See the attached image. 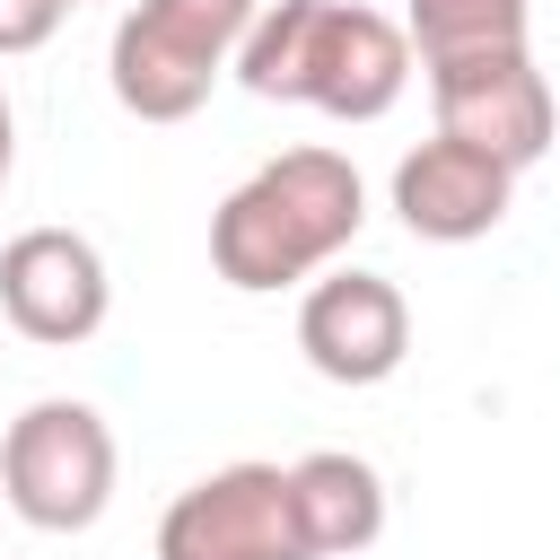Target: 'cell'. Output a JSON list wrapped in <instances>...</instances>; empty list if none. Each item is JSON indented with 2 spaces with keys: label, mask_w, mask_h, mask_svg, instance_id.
Wrapping results in <instances>:
<instances>
[{
  "label": "cell",
  "mask_w": 560,
  "mask_h": 560,
  "mask_svg": "<svg viewBox=\"0 0 560 560\" xmlns=\"http://www.w3.org/2000/svg\"><path fill=\"white\" fill-rule=\"evenodd\" d=\"M359 228H368L359 166L341 149H280L210 210V271L245 298H271L332 271V254H350Z\"/></svg>",
  "instance_id": "cell-1"
},
{
  "label": "cell",
  "mask_w": 560,
  "mask_h": 560,
  "mask_svg": "<svg viewBox=\"0 0 560 560\" xmlns=\"http://www.w3.org/2000/svg\"><path fill=\"white\" fill-rule=\"evenodd\" d=\"M228 70L262 105H315L332 122H376L411 88V35L359 0H280V9H254Z\"/></svg>",
  "instance_id": "cell-2"
},
{
  "label": "cell",
  "mask_w": 560,
  "mask_h": 560,
  "mask_svg": "<svg viewBox=\"0 0 560 560\" xmlns=\"http://www.w3.org/2000/svg\"><path fill=\"white\" fill-rule=\"evenodd\" d=\"M262 0H131L114 44H105V79L114 105L140 122H184L210 105V88L228 79L245 26Z\"/></svg>",
  "instance_id": "cell-3"
},
{
  "label": "cell",
  "mask_w": 560,
  "mask_h": 560,
  "mask_svg": "<svg viewBox=\"0 0 560 560\" xmlns=\"http://www.w3.org/2000/svg\"><path fill=\"white\" fill-rule=\"evenodd\" d=\"M114 429L79 394H44L0 438V499L35 534H88L114 508Z\"/></svg>",
  "instance_id": "cell-4"
},
{
  "label": "cell",
  "mask_w": 560,
  "mask_h": 560,
  "mask_svg": "<svg viewBox=\"0 0 560 560\" xmlns=\"http://www.w3.org/2000/svg\"><path fill=\"white\" fill-rule=\"evenodd\" d=\"M420 70H429V105H438L446 140L499 158L508 175L551 158L560 105H551V79L534 70L525 44H490V52H455V61H420Z\"/></svg>",
  "instance_id": "cell-5"
},
{
  "label": "cell",
  "mask_w": 560,
  "mask_h": 560,
  "mask_svg": "<svg viewBox=\"0 0 560 560\" xmlns=\"http://www.w3.org/2000/svg\"><path fill=\"white\" fill-rule=\"evenodd\" d=\"M158 560H315L289 508V464H219L158 516Z\"/></svg>",
  "instance_id": "cell-6"
},
{
  "label": "cell",
  "mask_w": 560,
  "mask_h": 560,
  "mask_svg": "<svg viewBox=\"0 0 560 560\" xmlns=\"http://www.w3.org/2000/svg\"><path fill=\"white\" fill-rule=\"evenodd\" d=\"M0 315H9V332L44 341V350H79L114 315L105 254L79 228H26V236H9L0 245Z\"/></svg>",
  "instance_id": "cell-7"
},
{
  "label": "cell",
  "mask_w": 560,
  "mask_h": 560,
  "mask_svg": "<svg viewBox=\"0 0 560 560\" xmlns=\"http://www.w3.org/2000/svg\"><path fill=\"white\" fill-rule=\"evenodd\" d=\"M298 350L324 385H385L411 359V306L385 271H324L298 298Z\"/></svg>",
  "instance_id": "cell-8"
},
{
  "label": "cell",
  "mask_w": 560,
  "mask_h": 560,
  "mask_svg": "<svg viewBox=\"0 0 560 560\" xmlns=\"http://www.w3.org/2000/svg\"><path fill=\"white\" fill-rule=\"evenodd\" d=\"M508 201H516V175L499 158L446 140V131L394 158V219L420 245H472V236H490L508 219Z\"/></svg>",
  "instance_id": "cell-9"
},
{
  "label": "cell",
  "mask_w": 560,
  "mask_h": 560,
  "mask_svg": "<svg viewBox=\"0 0 560 560\" xmlns=\"http://www.w3.org/2000/svg\"><path fill=\"white\" fill-rule=\"evenodd\" d=\"M289 508H298V534L315 560H341V551H368L385 534V481L368 455L350 446H315L289 464Z\"/></svg>",
  "instance_id": "cell-10"
},
{
  "label": "cell",
  "mask_w": 560,
  "mask_h": 560,
  "mask_svg": "<svg viewBox=\"0 0 560 560\" xmlns=\"http://www.w3.org/2000/svg\"><path fill=\"white\" fill-rule=\"evenodd\" d=\"M402 35H411L420 61L525 44V0H402Z\"/></svg>",
  "instance_id": "cell-11"
},
{
  "label": "cell",
  "mask_w": 560,
  "mask_h": 560,
  "mask_svg": "<svg viewBox=\"0 0 560 560\" xmlns=\"http://www.w3.org/2000/svg\"><path fill=\"white\" fill-rule=\"evenodd\" d=\"M61 0H0V61L9 52H44L52 35H61Z\"/></svg>",
  "instance_id": "cell-12"
},
{
  "label": "cell",
  "mask_w": 560,
  "mask_h": 560,
  "mask_svg": "<svg viewBox=\"0 0 560 560\" xmlns=\"http://www.w3.org/2000/svg\"><path fill=\"white\" fill-rule=\"evenodd\" d=\"M9 166H18V114H9V96H0V192H9Z\"/></svg>",
  "instance_id": "cell-13"
},
{
  "label": "cell",
  "mask_w": 560,
  "mask_h": 560,
  "mask_svg": "<svg viewBox=\"0 0 560 560\" xmlns=\"http://www.w3.org/2000/svg\"><path fill=\"white\" fill-rule=\"evenodd\" d=\"M61 9H79V0H61Z\"/></svg>",
  "instance_id": "cell-14"
}]
</instances>
